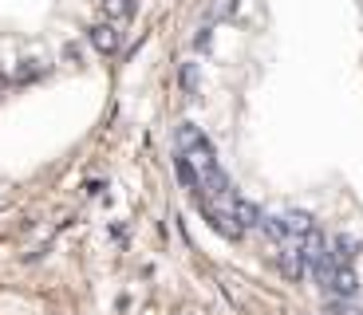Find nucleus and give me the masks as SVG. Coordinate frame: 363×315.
Segmentation results:
<instances>
[{
	"label": "nucleus",
	"instance_id": "nucleus-1",
	"mask_svg": "<svg viewBox=\"0 0 363 315\" xmlns=\"http://www.w3.org/2000/svg\"><path fill=\"white\" fill-rule=\"evenodd\" d=\"M178 181L194 193V201L201 205L206 221L225 236H241L245 229H257L261 209L249 205L241 193L233 189V181L225 178L218 154L209 146V138L201 134L194 122L178 126Z\"/></svg>",
	"mask_w": 363,
	"mask_h": 315
},
{
	"label": "nucleus",
	"instance_id": "nucleus-2",
	"mask_svg": "<svg viewBox=\"0 0 363 315\" xmlns=\"http://www.w3.org/2000/svg\"><path fill=\"white\" fill-rule=\"evenodd\" d=\"M324 292H332V296H340V299H352L355 292H359V280H355V268H352V264H340V268H332Z\"/></svg>",
	"mask_w": 363,
	"mask_h": 315
},
{
	"label": "nucleus",
	"instance_id": "nucleus-3",
	"mask_svg": "<svg viewBox=\"0 0 363 315\" xmlns=\"http://www.w3.org/2000/svg\"><path fill=\"white\" fill-rule=\"evenodd\" d=\"M87 36H91V47H95V52H103V55H111L118 47V32L111 24H95Z\"/></svg>",
	"mask_w": 363,
	"mask_h": 315
},
{
	"label": "nucleus",
	"instance_id": "nucleus-4",
	"mask_svg": "<svg viewBox=\"0 0 363 315\" xmlns=\"http://www.w3.org/2000/svg\"><path fill=\"white\" fill-rule=\"evenodd\" d=\"M103 12H107V20H127L135 12V4L130 0H103Z\"/></svg>",
	"mask_w": 363,
	"mask_h": 315
},
{
	"label": "nucleus",
	"instance_id": "nucleus-5",
	"mask_svg": "<svg viewBox=\"0 0 363 315\" xmlns=\"http://www.w3.org/2000/svg\"><path fill=\"white\" fill-rule=\"evenodd\" d=\"M182 87L190 91V95L198 91V67H194V63H186V67H182Z\"/></svg>",
	"mask_w": 363,
	"mask_h": 315
},
{
	"label": "nucleus",
	"instance_id": "nucleus-6",
	"mask_svg": "<svg viewBox=\"0 0 363 315\" xmlns=\"http://www.w3.org/2000/svg\"><path fill=\"white\" fill-rule=\"evenodd\" d=\"M233 12H237V0H221V4H213V16H221V20L233 16Z\"/></svg>",
	"mask_w": 363,
	"mask_h": 315
}]
</instances>
